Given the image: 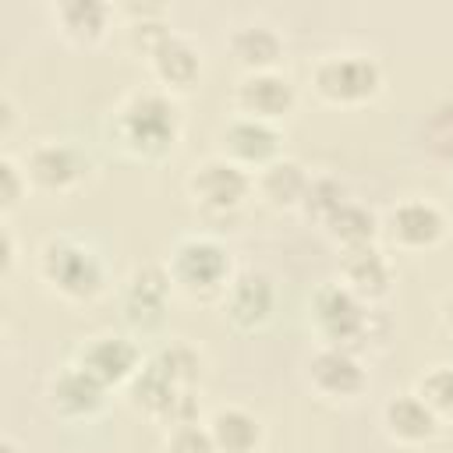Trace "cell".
<instances>
[{
    "instance_id": "cell-27",
    "label": "cell",
    "mask_w": 453,
    "mask_h": 453,
    "mask_svg": "<svg viewBox=\"0 0 453 453\" xmlns=\"http://www.w3.org/2000/svg\"><path fill=\"white\" fill-rule=\"evenodd\" d=\"M28 191H32V184H28L25 163L14 152H4L0 156V212H4V219H11V212L28 198Z\"/></svg>"
},
{
    "instance_id": "cell-5",
    "label": "cell",
    "mask_w": 453,
    "mask_h": 453,
    "mask_svg": "<svg viewBox=\"0 0 453 453\" xmlns=\"http://www.w3.org/2000/svg\"><path fill=\"white\" fill-rule=\"evenodd\" d=\"M308 85L319 103L336 106V110H354L382 96L386 71L372 53L336 50V53H322L308 67Z\"/></svg>"
},
{
    "instance_id": "cell-7",
    "label": "cell",
    "mask_w": 453,
    "mask_h": 453,
    "mask_svg": "<svg viewBox=\"0 0 453 453\" xmlns=\"http://www.w3.org/2000/svg\"><path fill=\"white\" fill-rule=\"evenodd\" d=\"M184 195L209 219L234 216V212H241L255 198V173H248L244 166H237V163L223 159L219 152H212V156L198 159L188 170Z\"/></svg>"
},
{
    "instance_id": "cell-6",
    "label": "cell",
    "mask_w": 453,
    "mask_h": 453,
    "mask_svg": "<svg viewBox=\"0 0 453 453\" xmlns=\"http://www.w3.org/2000/svg\"><path fill=\"white\" fill-rule=\"evenodd\" d=\"M124 393H127V403H131L142 418H149V421H156V425H163V428L202 421L198 389L177 382L152 354L145 357L142 372L131 379V386H127Z\"/></svg>"
},
{
    "instance_id": "cell-11",
    "label": "cell",
    "mask_w": 453,
    "mask_h": 453,
    "mask_svg": "<svg viewBox=\"0 0 453 453\" xmlns=\"http://www.w3.org/2000/svg\"><path fill=\"white\" fill-rule=\"evenodd\" d=\"M304 379L311 393L326 403H354L368 389V368L361 354L347 347H329V343H319V350L308 357Z\"/></svg>"
},
{
    "instance_id": "cell-21",
    "label": "cell",
    "mask_w": 453,
    "mask_h": 453,
    "mask_svg": "<svg viewBox=\"0 0 453 453\" xmlns=\"http://www.w3.org/2000/svg\"><path fill=\"white\" fill-rule=\"evenodd\" d=\"M283 35L265 25V21H248L234 25L226 32V53L241 67V74H258V71H280L283 60Z\"/></svg>"
},
{
    "instance_id": "cell-28",
    "label": "cell",
    "mask_w": 453,
    "mask_h": 453,
    "mask_svg": "<svg viewBox=\"0 0 453 453\" xmlns=\"http://www.w3.org/2000/svg\"><path fill=\"white\" fill-rule=\"evenodd\" d=\"M163 449H166V453H219L216 442H212V435H209L205 418H202V421H191V425H173V428H166Z\"/></svg>"
},
{
    "instance_id": "cell-10",
    "label": "cell",
    "mask_w": 453,
    "mask_h": 453,
    "mask_svg": "<svg viewBox=\"0 0 453 453\" xmlns=\"http://www.w3.org/2000/svg\"><path fill=\"white\" fill-rule=\"evenodd\" d=\"M74 365L113 393L131 386V379L145 365V354L131 333H96L74 350Z\"/></svg>"
},
{
    "instance_id": "cell-25",
    "label": "cell",
    "mask_w": 453,
    "mask_h": 453,
    "mask_svg": "<svg viewBox=\"0 0 453 453\" xmlns=\"http://www.w3.org/2000/svg\"><path fill=\"white\" fill-rule=\"evenodd\" d=\"M350 202V191H347V184L343 180H336V177H329V173H319V177H311V184H308V195H304V202H301V216L304 219H311V223H319V226H326L343 205Z\"/></svg>"
},
{
    "instance_id": "cell-30",
    "label": "cell",
    "mask_w": 453,
    "mask_h": 453,
    "mask_svg": "<svg viewBox=\"0 0 453 453\" xmlns=\"http://www.w3.org/2000/svg\"><path fill=\"white\" fill-rule=\"evenodd\" d=\"M439 322H442V329L453 336V290H446V294L439 297Z\"/></svg>"
},
{
    "instance_id": "cell-22",
    "label": "cell",
    "mask_w": 453,
    "mask_h": 453,
    "mask_svg": "<svg viewBox=\"0 0 453 453\" xmlns=\"http://www.w3.org/2000/svg\"><path fill=\"white\" fill-rule=\"evenodd\" d=\"M308 184H311V173L304 170V163L280 156L276 163L255 173V198L273 212H290V209H301Z\"/></svg>"
},
{
    "instance_id": "cell-18",
    "label": "cell",
    "mask_w": 453,
    "mask_h": 453,
    "mask_svg": "<svg viewBox=\"0 0 453 453\" xmlns=\"http://www.w3.org/2000/svg\"><path fill=\"white\" fill-rule=\"evenodd\" d=\"M145 67L152 74V85H159L170 96H180L202 81V50L184 32H170L145 57Z\"/></svg>"
},
{
    "instance_id": "cell-26",
    "label": "cell",
    "mask_w": 453,
    "mask_h": 453,
    "mask_svg": "<svg viewBox=\"0 0 453 453\" xmlns=\"http://www.w3.org/2000/svg\"><path fill=\"white\" fill-rule=\"evenodd\" d=\"M414 393L439 414V421H453V365H435L428 368L418 382Z\"/></svg>"
},
{
    "instance_id": "cell-9",
    "label": "cell",
    "mask_w": 453,
    "mask_h": 453,
    "mask_svg": "<svg viewBox=\"0 0 453 453\" xmlns=\"http://www.w3.org/2000/svg\"><path fill=\"white\" fill-rule=\"evenodd\" d=\"M453 219L432 198H400L382 216V241L396 251H432L446 241Z\"/></svg>"
},
{
    "instance_id": "cell-4",
    "label": "cell",
    "mask_w": 453,
    "mask_h": 453,
    "mask_svg": "<svg viewBox=\"0 0 453 453\" xmlns=\"http://www.w3.org/2000/svg\"><path fill=\"white\" fill-rule=\"evenodd\" d=\"M163 265L170 273L173 290L191 301H223L230 280L237 276L226 244L209 234L177 237L170 255L163 258Z\"/></svg>"
},
{
    "instance_id": "cell-14",
    "label": "cell",
    "mask_w": 453,
    "mask_h": 453,
    "mask_svg": "<svg viewBox=\"0 0 453 453\" xmlns=\"http://www.w3.org/2000/svg\"><path fill=\"white\" fill-rule=\"evenodd\" d=\"M297 85L283 74V71H258V74H241L234 85V113L237 117H251V120H265V124H280L297 110Z\"/></svg>"
},
{
    "instance_id": "cell-29",
    "label": "cell",
    "mask_w": 453,
    "mask_h": 453,
    "mask_svg": "<svg viewBox=\"0 0 453 453\" xmlns=\"http://www.w3.org/2000/svg\"><path fill=\"white\" fill-rule=\"evenodd\" d=\"M0 244H4L0 276L7 280V276L14 273V265H18V237H14V226H11V219H4V223H0Z\"/></svg>"
},
{
    "instance_id": "cell-24",
    "label": "cell",
    "mask_w": 453,
    "mask_h": 453,
    "mask_svg": "<svg viewBox=\"0 0 453 453\" xmlns=\"http://www.w3.org/2000/svg\"><path fill=\"white\" fill-rule=\"evenodd\" d=\"M322 234L340 248V251H350V248H365V244H379L382 237V216L361 202H347L326 226Z\"/></svg>"
},
{
    "instance_id": "cell-3",
    "label": "cell",
    "mask_w": 453,
    "mask_h": 453,
    "mask_svg": "<svg viewBox=\"0 0 453 453\" xmlns=\"http://www.w3.org/2000/svg\"><path fill=\"white\" fill-rule=\"evenodd\" d=\"M311 326L319 343L347 347L354 354H365L372 347H386L389 319L379 304H365L357 294H350L340 280H329L315 287L311 294Z\"/></svg>"
},
{
    "instance_id": "cell-17",
    "label": "cell",
    "mask_w": 453,
    "mask_h": 453,
    "mask_svg": "<svg viewBox=\"0 0 453 453\" xmlns=\"http://www.w3.org/2000/svg\"><path fill=\"white\" fill-rule=\"evenodd\" d=\"M46 18L67 46L92 50L110 35V28L117 21V7H110L103 0H57L46 7Z\"/></svg>"
},
{
    "instance_id": "cell-12",
    "label": "cell",
    "mask_w": 453,
    "mask_h": 453,
    "mask_svg": "<svg viewBox=\"0 0 453 453\" xmlns=\"http://www.w3.org/2000/svg\"><path fill=\"white\" fill-rule=\"evenodd\" d=\"M170 294H173V283H170V273L163 262L134 265L131 276L124 280V290H120V315H124L127 329L142 333V336L156 333L166 319Z\"/></svg>"
},
{
    "instance_id": "cell-8",
    "label": "cell",
    "mask_w": 453,
    "mask_h": 453,
    "mask_svg": "<svg viewBox=\"0 0 453 453\" xmlns=\"http://www.w3.org/2000/svg\"><path fill=\"white\" fill-rule=\"evenodd\" d=\"M21 163H25L32 191L53 195V198H67V195L81 191L92 180V173H96L92 156L81 145L67 142V138H42V142H35L25 152Z\"/></svg>"
},
{
    "instance_id": "cell-15",
    "label": "cell",
    "mask_w": 453,
    "mask_h": 453,
    "mask_svg": "<svg viewBox=\"0 0 453 453\" xmlns=\"http://www.w3.org/2000/svg\"><path fill=\"white\" fill-rule=\"evenodd\" d=\"M219 156L244 166L248 173H258L262 166L276 163L283 156V127L280 124H265V120H251V117H230L219 127Z\"/></svg>"
},
{
    "instance_id": "cell-23",
    "label": "cell",
    "mask_w": 453,
    "mask_h": 453,
    "mask_svg": "<svg viewBox=\"0 0 453 453\" xmlns=\"http://www.w3.org/2000/svg\"><path fill=\"white\" fill-rule=\"evenodd\" d=\"M209 435L216 442L219 453H258L265 446V425L255 411L241 407V403H223L216 407L209 418Z\"/></svg>"
},
{
    "instance_id": "cell-2",
    "label": "cell",
    "mask_w": 453,
    "mask_h": 453,
    "mask_svg": "<svg viewBox=\"0 0 453 453\" xmlns=\"http://www.w3.org/2000/svg\"><path fill=\"white\" fill-rule=\"evenodd\" d=\"M35 276L50 294H57L67 304H96L110 290L103 255L74 234H50L39 244Z\"/></svg>"
},
{
    "instance_id": "cell-19",
    "label": "cell",
    "mask_w": 453,
    "mask_h": 453,
    "mask_svg": "<svg viewBox=\"0 0 453 453\" xmlns=\"http://www.w3.org/2000/svg\"><path fill=\"white\" fill-rule=\"evenodd\" d=\"M350 294H357L365 304H382L396 283L393 262L382 251V244H365L340 251V276H336Z\"/></svg>"
},
{
    "instance_id": "cell-31",
    "label": "cell",
    "mask_w": 453,
    "mask_h": 453,
    "mask_svg": "<svg viewBox=\"0 0 453 453\" xmlns=\"http://www.w3.org/2000/svg\"><path fill=\"white\" fill-rule=\"evenodd\" d=\"M0 453H21L18 439H14V435H4V439H0Z\"/></svg>"
},
{
    "instance_id": "cell-16",
    "label": "cell",
    "mask_w": 453,
    "mask_h": 453,
    "mask_svg": "<svg viewBox=\"0 0 453 453\" xmlns=\"http://www.w3.org/2000/svg\"><path fill=\"white\" fill-rule=\"evenodd\" d=\"M219 308H223V319L237 333H255V329L269 326V319L276 311V283H273V276L258 273V269H241L230 280Z\"/></svg>"
},
{
    "instance_id": "cell-13",
    "label": "cell",
    "mask_w": 453,
    "mask_h": 453,
    "mask_svg": "<svg viewBox=\"0 0 453 453\" xmlns=\"http://www.w3.org/2000/svg\"><path fill=\"white\" fill-rule=\"evenodd\" d=\"M42 400H46V411L67 425H81V421H96L106 403H110V389L99 386L88 372H81L74 361H67L64 368H57L50 379H46V389H42Z\"/></svg>"
},
{
    "instance_id": "cell-1",
    "label": "cell",
    "mask_w": 453,
    "mask_h": 453,
    "mask_svg": "<svg viewBox=\"0 0 453 453\" xmlns=\"http://www.w3.org/2000/svg\"><path fill=\"white\" fill-rule=\"evenodd\" d=\"M110 145L131 163H163L184 138V117L177 96L159 85H138L106 117Z\"/></svg>"
},
{
    "instance_id": "cell-20",
    "label": "cell",
    "mask_w": 453,
    "mask_h": 453,
    "mask_svg": "<svg viewBox=\"0 0 453 453\" xmlns=\"http://www.w3.org/2000/svg\"><path fill=\"white\" fill-rule=\"evenodd\" d=\"M382 432L396 446H425L442 432V421L414 389H407V393H393L382 403Z\"/></svg>"
}]
</instances>
